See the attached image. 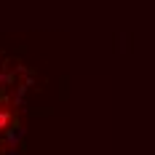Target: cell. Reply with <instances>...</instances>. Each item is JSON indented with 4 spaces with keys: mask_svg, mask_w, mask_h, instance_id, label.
Segmentation results:
<instances>
[{
    "mask_svg": "<svg viewBox=\"0 0 155 155\" xmlns=\"http://www.w3.org/2000/svg\"><path fill=\"white\" fill-rule=\"evenodd\" d=\"M11 123V118H8V112H0V131H5Z\"/></svg>",
    "mask_w": 155,
    "mask_h": 155,
    "instance_id": "obj_1",
    "label": "cell"
}]
</instances>
